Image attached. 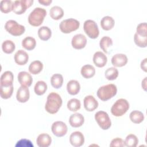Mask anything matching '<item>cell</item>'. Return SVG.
Here are the masks:
<instances>
[{
	"label": "cell",
	"mask_w": 147,
	"mask_h": 147,
	"mask_svg": "<svg viewBox=\"0 0 147 147\" xmlns=\"http://www.w3.org/2000/svg\"><path fill=\"white\" fill-rule=\"evenodd\" d=\"M87 44V38L82 34H75L72 38L71 44L74 48L81 49L85 47Z\"/></svg>",
	"instance_id": "8fae6325"
},
{
	"label": "cell",
	"mask_w": 147,
	"mask_h": 147,
	"mask_svg": "<svg viewBox=\"0 0 147 147\" xmlns=\"http://www.w3.org/2000/svg\"><path fill=\"white\" fill-rule=\"evenodd\" d=\"M147 25L146 22H142L138 24L137 26L136 33L140 36H147Z\"/></svg>",
	"instance_id": "ab89813d"
},
{
	"label": "cell",
	"mask_w": 147,
	"mask_h": 147,
	"mask_svg": "<svg viewBox=\"0 0 147 147\" xmlns=\"http://www.w3.org/2000/svg\"><path fill=\"white\" fill-rule=\"evenodd\" d=\"M146 60L147 59L145 58L141 63V68L145 72H146Z\"/></svg>",
	"instance_id": "7bdbcfd3"
},
{
	"label": "cell",
	"mask_w": 147,
	"mask_h": 147,
	"mask_svg": "<svg viewBox=\"0 0 147 147\" xmlns=\"http://www.w3.org/2000/svg\"><path fill=\"white\" fill-rule=\"evenodd\" d=\"M123 146H125L124 141L122 138H118V137L113 139L110 144V146L111 147H114V146L122 147Z\"/></svg>",
	"instance_id": "b9f144b4"
},
{
	"label": "cell",
	"mask_w": 147,
	"mask_h": 147,
	"mask_svg": "<svg viewBox=\"0 0 147 147\" xmlns=\"http://www.w3.org/2000/svg\"><path fill=\"white\" fill-rule=\"evenodd\" d=\"M67 108L71 111H76L80 109V101L76 98H72L67 102Z\"/></svg>",
	"instance_id": "8d00e7d4"
},
{
	"label": "cell",
	"mask_w": 147,
	"mask_h": 147,
	"mask_svg": "<svg viewBox=\"0 0 147 147\" xmlns=\"http://www.w3.org/2000/svg\"><path fill=\"white\" fill-rule=\"evenodd\" d=\"M51 83L55 88H60L63 83V77L60 74H53L51 78Z\"/></svg>",
	"instance_id": "f1b7e54d"
},
{
	"label": "cell",
	"mask_w": 147,
	"mask_h": 147,
	"mask_svg": "<svg viewBox=\"0 0 147 147\" xmlns=\"http://www.w3.org/2000/svg\"><path fill=\"white\" fill-rule=\"evenodd\" d=\"M51 17L55 20H59L64 16L63 9L59 6H54L52 7L49 10Z\"/></svg>",
	"instance_id": "484cf974"
},
{
	"label": "cell",
	"mask_w": 147,
	"mask_h": 147,
	"mask_svg": "<svg viewBox=\"0 0 147 147\" xmlns=\"http://www.w3.org/2000/svg\"><path fill=\"white\" fill-rule=\"evenodd\" d=\"M33 0H20L13 2L12 11L16 14L20 15L25 12L27 8L32 6Z\"/></svg>",
	"instance_id": "9c48e42d"
},
{
	"label": "cell",
	"mask_w": 147,
	"mask_h": 147,
	"mask_svg": "<svg viewBox=\"0 0 147 147\" xmlns=\"http://www.w3.org/2000/svg\"><path fill=\"white\" fill-rule=\"evenodd\" d=\"M95 119L103 130L109 129L111 125V122L108 114L104 111L96 112L95 114Z\"/></svg>",
	"instance_id": "ba28073f"
},
{
	"label": "cell",
	"mask_w": 147,
	"mask_h": 147,
	"mask_svg": "<svg viewBox=\"0 0 147 147\" xmlns=\"http://www.w3.org/2000/svg\"><path fill=\"white\" fill-rule=\"evenodd\" d=\"M36 142L39 147H48L52 142L51 136L46 133H41L36 139Z\"/></svg>",
	"instance_id": "ffe728a7"
},
{
	"label": "cell",
	"mask_w": 147,
	"mask_h": 147,
	"mask_svg": "<svg viewBox=\"0 0 147 147\" xmlns=\"http://www.w3.org/2000/svg\"><path fill=\"white\" fill-rule=\"evenodd\" d=\"M18 82L21 86L29 87L31 86L33 79L30 74L26 71H21L18 73L17 76Z\"/></svg>",
	"instance_id": "5bb4252c"
},
{
	"label": "cell",
	"mask_w": 147,
	"mask_h": 147,
	"mask_svg": "<svg viewBox=\"0 0 147 147\" xmlns=\"http://www.w3.org/2000/svg\"><path fill=\"white\" fill-rule=\"evenodd\" d=\"M43 68L42 63L39 60H35L32 61L29 66V71L33 75L39 74Z\"/></svg>",
	"instance_id": "83f0119b"
},
{
	"label": "cell",
	"mask_w": 147,
	"mask_h": 147,
	"mask_svg": "<svg viewBox=\"0 0 147 147\" xmlns=\"http://www.w3.org/2000/svg\"><path fill=\"white\" fill-rule=\"evenodd\" d=\"M84 107L88 111L95 110L98 106V102L92 95L86 96L83 100Z\"/></svg>",
	"instance_id": "9a60e30c"
},
{
	"label": "cell",
	"mask_w": 147,
	"mask_h": 147,
	"mask_svg": "<svg viewBox=\"0 0 147 147\" xmlns=\"http://www.w3.org/2000/svg\"><path fill=\"white\" fill-rule=\"evenodd\" d=\"M80 73L84 78L90 79L95 75V69L92 65L86 64L82 67Z\"/></svg>",
	"instance_id": "603a6c76"
},
{
	"label": "cell",
	"mask_w": 147,
	"mask_h": 147,
	"mask_svg": "<svg viewBox=\"0 0 147 147\" xmlns=\"http://www.w3.org/2000/svg\"><path fill=\"white\" fill-rule=\"evenodd\" d=\"M47 83L44 81L40 80L36 83L34 87V91L36 94L40 96L45 94L47 90Z\"/></svg>",
	"instance_id": "d6a6232c"
},
{
	"label": "cell",
	"mask_w": 147,
	"mask_h": 147,
	"mask_svg": "<svg viewBox=\"0 0 147 147\" xmlns=\"http://www.w3.org/2000/svg\"><path fill=\"white\" fill-rule=\"evenodd\" d=\"M117 86L114 84H108L99 87L96 94L101 100L106 101L114 97L117 94Z\"/></svg>",
	"instance_id": "3957f363"
},
{
	"label": "cell",
	"mask_w": 147,
	"mask_h": 147,
	"mask_svg": "<svg viewBox=\"0 0 147 147\" xmlns=\"http://www.w3.org/2000/svg\"><path fill=\"white\" fill-rule=\"evenodd\" d=\"M129 109L128 101L123 98L118 99L111 108V114L115 117H121L125 114Z\"/></svg>",
	"instance_id": "277c9868"
},
{
	"label": "cell",
	"mask_w": 147,
	"mask_h": 147,
	"mask_svg": "<svg viewBox=\"0 0 147 147\" xmlns=\"http://www.w3.org/2000/svg\"><path fill=\"white\" fill-rule=\"evenodd\" d=\"M62 103V99L57 93L51 92L47 96L45 109L49 114H55L61 107Z\"/></svg>",
	"instance_id": "6da1fadb"
},
{
	"label": "cell",
	"mask_w": 147,
	"mask_h": 147,
	"mask_svg": "<svg viewBox=\"0 0 147 147\" xmlns=\"http://www.w3.org/2000/svg\"><path fill=\"white\" fill-rule=\"evenodd\" d=\"M14 87L13 85L9 86H0V94L2 98L6 99L10 98L13 92Z\"/></svg>",
	"instance_id": "f546056e"
},
{
	"label": "cell",
	"mask_w": 147,
	"mask_h": 147,
	"mask_svg": "<svg viewBox=\"0 0 147 147\" xmlns=\"http://www.w3.org/2000/svg\"><path fill=\"white\" fill-rule=\"evenodd\" d=\"M5 29L8 33L14 36H21L25 31L24 26L18 24L17 21L13 20H8L5 23Z\"/></svg>",
	"instance_id": "5b68a950"
},
{
	"label": "cell",
	"mask_w": 147,
	"mask_h": 147,
	"mask_svg": "<svg viewBox=\"0 0 147 147\" xmlns=\"http://www.w3.org/2000/svg\"><path fill=\"white\" fill-rule=\"evenodd\" d=\"M142 88L145 90V91H146V77H145V78H144V79L142 81Z\"/></svg>",
	"instance_id": "f6af8a7d"
},
{
	"label": "cell",
	"mask_w": 147,
	"mask_h": 147,
	"mask_svg": "<svg viewBox=\"0 0 147 147\" xmlns=\"http://www.w3.org/2000/svg\"><path fill=\"white\" fill-rule=\"evenodd\" d=\"M13 2L10 0H2L0 2V10L2 13H7L12 11Z\"/></svg>",
	"instance_id": "d590c367"
},
{
	"label": "cell",
	"mask_w": 147,
	"mask_h": 147,
	"mask_svg": "<svg viewBox=\"0 0 147 147\" xmlns=\"http://www.w3.org/2000/svg\"><path fill=\"white\" fill-rule=\"evenodd\" d=\"M131 121L134 123H140L144 119V114L138 110H134L131 111L129 115Z\"/></svg>",
	"instance_id": "4dcf8cb0"
},
{
	"label": "cell",
	"mask_w": 147,
	"mask_h": 147,
	"mask_svg": "<svg viewBox=\"0 0 147 147\" xmlns=\"http://www.w3.org/2000/svg\"><path fill=\"white\" fill-rule=\"evenodd\" d=\"M69 142L75 147L82 146L84 142V137L83 133L79 131L72 133L69 137Z\"/></svg>",
	"instance_id": "7c38bea8"
},
{
	"label": "cell",
	"mask_w": 147,
	"mask_h": 147,
	"mask_svg": "<svg viewBox=\"0 0 147 147\" xmlns=\"http://www.w3.org/2000/svg\"><path fill=\"white\" fill-rule=\"evenodd\" d=\"M52 2V0H38V2L44 6H49Z\"/></svg>",
	"instance_id": "ee69618b"
},
{
	"label": "cell",
	"mask_w": 147,
	"mask_h": 147,
	"mask_svg": "<svg viewBox=\"0 0 147 147\" xmlns=\"http://www.w3.org/2000/svg\"><path fill=\"white\" fill-rule=\"evenodd\" d=\"M93 62L94 64L99 68L103 67L107 63V56L102 52H96L93 56Z\"/></svg>",
	"instance_id": "ac0fdd59"
},
{
	"label": "cell",
	"mask_w": 147,
	"mask_h": 147,
	"mask_svg": "<svg viewBox=\"0 0 147 147\" xmlns=\"http://www.w3.org/2000/svg\"><path fill=\"white\" fill-rule=\"evenodd\" d=\"M135 44L139 47L145 48L147 45V36H142L135 33L134 36Z\"/></svg>",
	"instance_id": "f35d334b"
},
{
	"label": "cell",
	"mask_w": 147,
	"mask_h": 147,
	"mask_svg": "<svg viewBox=\"0 0 147 147\" xmlns=\"http://www.w3.org/2000/svg\"><path fill=\"white\" fill-rule=\"evenodd\" d=\"M15 146L16 147H33L34 145L29 140L23 138L17 141Z\"/></svg>",
	"instance_id": "60d3db41"
},
{
	"label": "cell",
	"mask_w": 147,
	"mask_h": 147,
	"mask_svg": "<svg viewBox=\"0 0 147 147\" xmlns=\"http://www.w3.org/2000/svg\"><path fill=\"white\" fill-rule=\"evenodd\" d=\"M30 97V92L28 87L21 86L17 91L16 98L20 103L26 102Z\"/></svg>",
	"instance_id": "4fadbf2b"
},
{
	"label": "cell",
	"mask_w": 147,
	"mask_h": 147,
	"mask_svg": "<svg viewBox=\"0 0 147 147\" xmlns=\"http://www.w3.org/2000/svg\"><path fill=\"white\" fill-rule=\"evenodd\" d=\"M80 26V22L76 19L68 18L63 20L59 25V28L61 32L64 33H69L77 30Z\"/></svg>",
	"instance_id": "8992f818"
},
{
	"label": "cell",
	"mask_w": 147,
	"mask_h": 147,
	"mask_svg": "<svg viewBox=\"0 0 147 147\" xmlns=\"http://www.w3.org/2000/svg\"><path fill=\"white\" fill-rule=\"evenodd\" d=\"M15 44L11 40H7L4 41L2 44V49L3 52L7 54H10L13 52L15 50Z\"/></svg>",
	"instance_id": "836d02e7"
},
{
	"label": "cell",
	"mask_w": 147,
	"mask_h": 147,
	"mask_svg": "<svg viewBox=\"0 0 147 147\" xmlns=\"http://www.w3.org/2000/svg\"><path fill=\"white\" fill-rule=\"evenodd\" d=\"M36 45V41L34 38L28 36L22 41V46L28 51L33 50Z\"/></svg>",
	"instance_id": "4316f807"
},
{
	"label": "cell",
	"mask_w": 147,
	"mask_h": 147,
	"mask_svg": "<svg viewBox=\"0 0 147 147\" xmlns=\"http://www.w3.org/2000/svg\"><path fill=\"white\" fill-rule=\"evenodd\" d=\"M38 36L41 40L47 41L52 36V31L48 26H43L38 29Z\"/></svg>",
	"instance_id": "d4e9b609"
},
{
	"label": "cell",
	"mask_w": 147,
	"mask_h": 147,
	"mask_svg": "<svg viewBox=\"0 0 147 147\" xmlns=\"http://www.w3.org/2000/svg\"><path fill=\"white\" fill-rule=\"evenodd\" d=\"M138 143V139L137 136L133 134H130L126 137L124 141L125 146L127 147H135Z\"/></svg>",
	"instance_id": "e575fe53"
},
{
	"label": "cell",
	"mask_w": 147,
	"mask_h": 147,
	"mask_svg": "<svg viewBox=\"0 0 147 147\" xmlns=\"http://www.w3.org/2000/svg\"><path fill=\"white\" fill-rule=\"evenodd\" d=\"M118 71L115 67H110L107 68L105 72V75L106 78L109 80H113L117 78L118 76Z\"/></svg>",
	"instance_id": "74e56055"
},
{
	"label": "cell",
	"mask_w": 147,
	"mask_h": 147,
	"mask_svg": "<svg viewBox=\"0 0 147 147\" xmlns=\"http://www.w3.org/2000/svg\"><path fill=\"white\" fill-rule=\"evenodd\" d=\"M113 45V40L109 36H103L100 40L99 46L100 48L105 53H108L107 49L109 48Z\"/></svg>",
	"instance_id": "1f68e13d"
},
{
	"label": "cell",
	"mask_w": 147,
	"mask_h": 147,
	"mask_svg": "<svg viewBox=\"0 0 147 147\" xmlns=\"http://www.w3.org/2000/svg\"><path fill=\"white\" fill-rule=\"evenodd\" d=\"M115 21L113 17L110 16H105L100 21V26L103 30H109L114 26Z\"/></svg>",
	"instance_id": "cb8c5ba5"
},
{
	"label": "cell",
	"mask_w": 147,
	"mask_h": 147,
	"mask_svg": "<svg viewBox=\"0 0 147 147\" xmlns=\"http://www.w3.org/2000/svg\"><path fill=\"white\" fill-rule=\"evenodd\" d=\"M80 90L79 83L75 80H69L67 84V90L70 95H75L79 93Z\"/></svg>",
	"instance_id": "7402d4cb"
},
{
	"label": "cell",
	"mask_w": 147,
	"mask_h": 147,
	"mask_svg": "<svg viewBox=\"0 0 147 147\" xmlns=\"http://www.w3.org/2000/svg\"><path fill=\"white\" fill-rule=\"evenodd\" d=\"M83 29L85 33L90 38H96L99 34V30L96 23L91 20L85 21L83 24Z\"/></svg>",
	"instance_id": "52a82bcc"
},
{
	"label": "cell",
	"mask_w": 147,
	"mask_h": 147,
	"mask_svg": "<svg viewBox=\"0 0 147 147\" xmlns=\"http://www.w3.org/2000/svg\"><path fill=\"white\" fill-rule=\"evenodd\" d=\"M28 60L29 55L25 51L22 49L17 51L14 55V61L20 65H25L28 61Z\"/></svg>",
	"instance_id": "d6986e66"
},
{
	"label": "cell",
	"mask_w": 147,
	"mask_h": 147,
	"mask_svg": "<svg viewBox=\"0 0 147 147\" xmlns=\"http://www.w3.org/2000/svg\"><path fill=\"white\" fill-rule=\"evenodd\" d=\"M84 122V118L80 113H75L72 114L69 118V123L73 127H79L83 125Z\"/></svg>",
	"instance_id": "e0dca14e"
},
{
	"label": "cell",
	"mask_w": 147,
	"mask_h": 147,
	"mask_svg": "<svg viewBox=\"0 0 147 147\" xmlns=\"http://www.w3.org/2000/svg\"><path fill=\"white\" fill-rule=\"evenodd\" d=\"M14 79V75L12 72L10 71H7L4 72L1 76L0 80V86H9L13 85Z\"/></svg>",
	"instance_id": "44dd1931"
},
{
	"label": "cell",
	"mask_w": 147,
	"mask_h": 147,
	"mask_svg": "<svg viewBox=\"0 0 147 147\" xmlns=\"http://www.w3.org/2000/svg\"><path fill=\"white\" fill-rule=\"evenodd\" d=\"M47 15V11L41 7L34 8L28 16V22L33 26H38L41 25Z\"/></svg>",
	"instance_id": "7a4b0ae2"
},
{
	"label": "cell",
	"mask_w": 147,
	"mask_h": 147,
	"mask_svg": "<svg viewBox=\"0 0 147 147\" xmlns=\"http://www.w3.org/2000/svg\"><path fill=\"white\" fill-rule=\"evenodd\" d=\"M127 63V57L123 53L114 55L111 58L112 64L116 67H121L125 65Z\"/></svg>",
	"instance_id": "2e32d148"
},
{
	"label": "cell",
	"mask_w": 147,
	"mask_h": 147,
	"mask_svg": "<svg viewBox=\"0 0 147 147\" xmlns=\"http://www.w3.org/2000/svg\"><path fill=\"white\" fill-rule=\"evenodd\" d=\"M51 130L55 136L61 137L66 134L68 127L64 122L58 121L53 123L51 126Z\"/></svg>",
	"instance_id": "30bf717a"
}]
</instances>
